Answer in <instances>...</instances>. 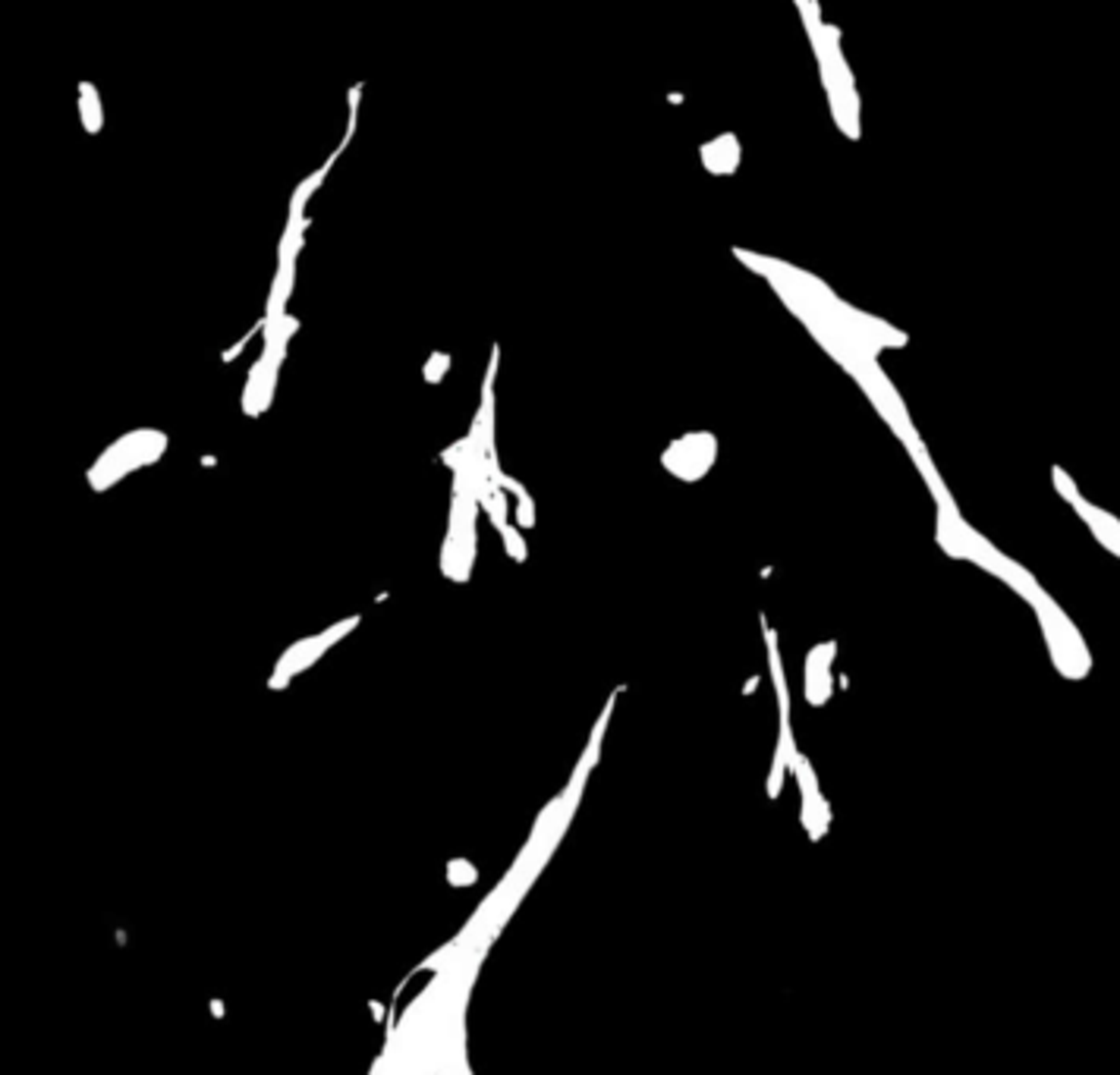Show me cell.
Returning a JSON list of instances; mask_svg holds the SVG:
<instances>
[{
	"mask_svg": "<svg viewBox=\"0 0 1120 1075\" xmlns=\"http://www.w3.org/2000/svg\"><path fill=\"white\" fill-rule=\"evenodd\" d=\"M478 494L463 485V481H453V494H450V519H447V535L441 544V576L450 582H470L473 578V566H476V550H478Z\"/></svg>",
	"mask_w": 1120,
	"mask_h": 1075,
	"instance_id": "1",
	"label": "cell"
},
{
	"mask_svg": "<svg viewBox=\"0 0 1120 1075\" xmlns=\"http://www.w3.org/2000/svg\"><path fill=\"white\" fill-rule=\"evenodd\" d=\"M167 434L158 428H136L117 437L102 457L92 462V469L85 472V481L95 494H102L113 485H120L126 475H133L139 469H148V465L158 462L167 453Z\"/></svg>",
	"mask_w": 1120,
	"mask_h": 1075,
	"instance_id": "2",
	"label": "cell"
},
{
	"mask_svg": "<svg viewBox=\"0 0 1120 1075\" xmlns=\"http://www.w3.org/2000/svg\"><path fill=\"white\" fill-rule=\"evenodd\" d=\"M1029 604L1039 617L1048 655H1052V663L1058 667V673L1067 676V679H1083L1089 670H1093V657H1089V648L1083 642L1080 629L1073 626V619L1060 611L1045 588Z\"/></svg>",
	"mask_w": 1120,
	"mask_h": 1075,
	"instance_id": "3",
	"label": "cell"
},
{
	"mask_svg": "<svg viewBox=\"0 0 1120 1075\" xmlns=\"http://www.w3.org/2000/svg\"><path fill=\"white\" fill-rule=\"evenodd\" d=\"M300 331V321L293 315L283 318L277 328H265L262 339V356L255 359L252 372H249V380H246V390H243V413L249 418H259L262 413H268V406L274 400V390H277V375L283 368V359H287V349H290V339L293 334Z\"/></svg>",
	"mask_w": 1120,
	"mask_h": 1075,
	"instance_id": "4",
	"label": "cell"
},
{
	"mask_svg": "<svg viewBox=\"0 0 1120 1075\" xmlns=\"http://www.w3.org/2000/svg\"><path fill=\"white\" fill-rule=\"evenodd\" d=\"M356 626H359V617H347L340 622H331L328 629H321L315 635H306V639H300L296 645L283 648L277 663H274V673H271V679H268V689L280 692L287 683H293V679L306 673L311 663H318L324 655H328L337 642H344Z\"/></svg>",
	"mask_w": 1120,
	"mask_h": 1075,
	"instance_id": "5",
	"label": "cell"
},
{
	"mask_svg": "<svg viewBox=\"0 0 1120 1075\" xmlns=\"http://www.w3.org/2000/svg\"><path fill=\"white\" fill-rule=\"evenodd\" d=\"M718 457V437L708 431L684 434L661 453V465L680 481H699Z\"/></svg>",
	"mask_w": 1120,
	"mask_h": 1075,
	"instance_id": "6",
	"label": "cell"
},
{
	"mask_svg": "<svg viewBox=\"0 0 1120 1075\" xmlns=\"http://www.w3.org/2000/svg\"><path fill=\"white\" fill-rule=\"evenodd\" d=\"M838 655V645L834 642H825L809 651V657H806V701L809 704H825L831 698V660Z\"/></svg>",
	"mask_w": 1120,
	"mask_h": 1075,
	"instance_id": "7",
	"label": "cell"
},
{
	"mask_svg": "<svg viewBox=\"0 0 1120 1075\" xmlns=\"http://www.w3.org/2000/svg\"><path fill=\"white\" fill-rule=\"evenodd\" d=\"M1073 509H1076V516H1080L1086 526H1089V532L1096 535V541L1108 550V554H1114V557H1120V522L1111 516V513H1104L1101 506H1093L1089 503L1083 494L1080 498H1076L1073 503H1070Z\"/></svg>",
	"mask_w": 1120,
	"mask_h": 1075,
	"instance_id": "8",
	"label": "cell"
},
{
	"mask_svg": "<svg viewBox=\"0 0 1120 1075\" xmlns=\"http://www.w3.org/2000/svg\"><path fill=\"white\" fill-rule=\"evenodd\" d=\"M82 98H79V107H82V123H85V130H92V133H98L102 130V101H98V95H95V89L92 85H85L82 82Z\"/></svg>",
	"mask_w": 1120,
	"mask_h": 1075,
	"instance_id": "9",
	"label": "cell"
},
{
	"mask_svg": "<svg viewBox=\"0 0 1120 1075\" xmlns=\"http://www.w3.org/2000/svg\"><path fill=\"white\" fill-rule=\"evenodd\" d=\"M501 541H504V550L507 557L514 563H526V541H522V529L517 522H510V526L501 532Z\"/></svg>",
	"mask_w": 1120,
	"mask_h": 1075,
	"instance_id": "10",
	"label": "cell"
},
{
	"mask_svg": "<svg viewBox=\"0 0 1120 1075\" xmlns=\"http://www.w3.org/2000/svg\"><path fill=\"white\" fill-rule=\"evenodd\" d=\"M447 372H450V352H432L429 362H425V380L437 384V380H444Z\"/></svg>",
	"mask_w": 1120,
	"mask_h": 1075,
	"instance_id": "11",
	"label": "cell"
},
{
	"mask_svg": "<svg viewBox=\"0 0 1120 1075\" xmlns=\"http://www.w3.org/2000/svg\"><path fill=\"white\" fill-rule=\"evenodd\" d=\"M1052 478H1055L1058 494H1060V498H1064L1067 503H1073L1076 498H1080V491H1076V481H1073L1064 469H1060V465H1055V469H1052Z\"/></svg>",
	"mask_w": 1120,
	"mask_h": 1075,
	"instance_id": "12",
	"label": "cell"
}]
</instances>
